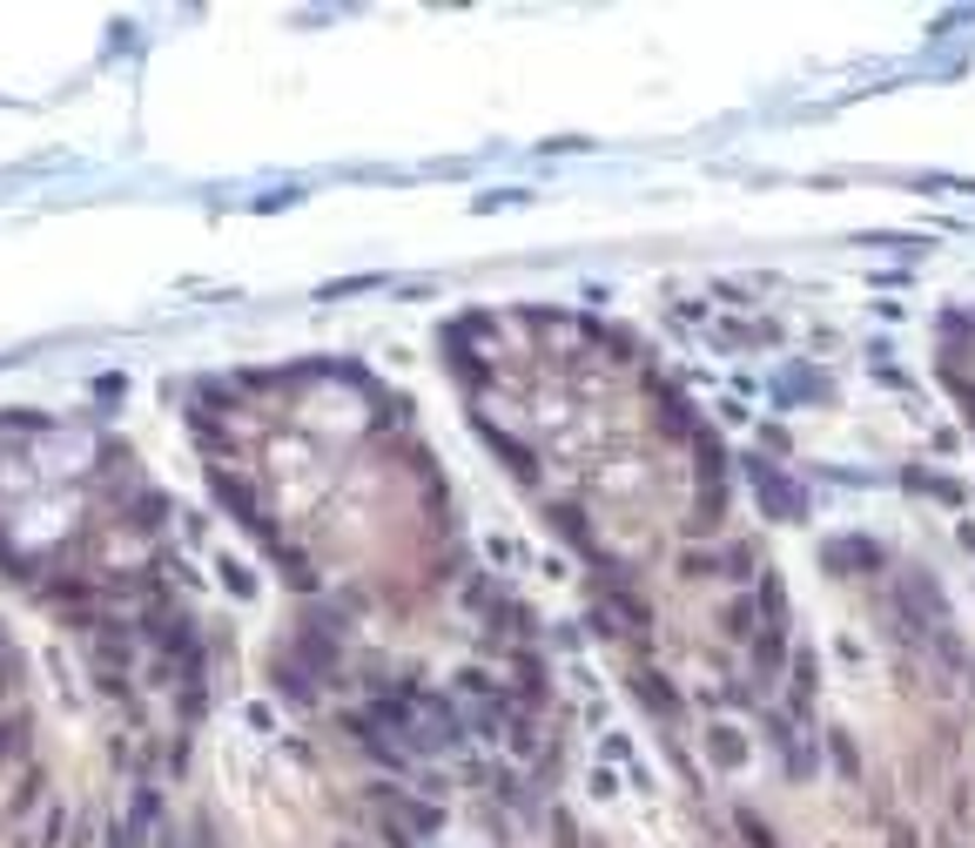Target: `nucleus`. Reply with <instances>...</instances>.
<instances>
[{"label":"nucleus","instance_id":"nucleus-2","mask_svg":"<svg viewBox=\"0 0 975 848\" xmlns=\"http://www.w3.org/2000/svg\"><path fill=\"white\" fill-rule=\"evenodd\" d=\"M767 741H773V754H780V761H788V775H794V782H807L814 767H821V754H807V748H801L794 714H767Z\"/></svg>","mask_w":975,"mask_h":848},{"label":"nucleus","instance_id":"nucleus-7","mask_svg":"<svg viewBox=\"0 0 975 848\" xmlns=\"http://www.w3.org/2000/svg\"><path fill=\"white\" fill-rule=\"evenodd\" d=\"M707 754H714V767H740L747 761V741H740L733 727H707Z\"/></svg>","mask_w":975,"mask_h":848},{"label":"nucleus","instance_id":"nucleus-5","mask_svg":"<svg viewBox=\"0 0 975 848\" xmlns=\"http://www.w3.org/2000/svg\"><path fill=\"white\" fill-rule=\"evenodd\" d=\"M680 572H686V580H727V546H693L680 559Z\"/></svg>","mask_w":975,"mask_h":848},{"label":"nucleus","instance_id":"nucleus-1","mask_svg":"<svg viewBox=\"0 0 975 848\" xmlns=\"http://www.w3.org/2000/svg\"><path fill=\"white\" fill-rule=\"evenodd\" d=\"M747 478H754V492H760V506L773 512V519H801L807 512V498H801V485L780 472V465H767V458H754L747 465Z\"/></svg>","mask_w":975,"mask_h":848},{"label":"nucleus","instance_id":"nucleus-9","mask_svg":"<svg viewBox=\"0 0 975 848\" xmlns=\"http://www.w3.org/2000/svg\"><path fill=\"white\" fill-rule=\"evenodd\" d=\"M545 828H552V848H585V835H578V822L565 808H545Z\"/></svg>","mask_w":975,"mask_h":848},{"label":"nucleus","instance_id":"nucleus-11","mask_svg":"<svg viewBox=\"0 0 975 848\" xmlns=\"http://www.w3.org/2000/svg\"><path fill=\"white\" fill-rule=\"evenodd\" d=\"M888 848H922V835L909 822H888Z\"/></svg>","mask_w":975,"mask_h":848},{"label":"nucleus","instance_id":"nucleus-6","mask_svg":"<svg viewBox=\"0 0 975 848\" xmlns=\"http://www.w3.org/2000/svg\"><path fill=\"white\" fill-rule=\"evenodd\" d=\"M733 828H740V848H780L773 822H767V815H754V808H733Z\"/></svg>","mask_w":975,"mask_h":848},{"label":"nucleus","instance_id":"nucleus-3","mask_svg":"<svg viewBox=\"0 0 975 848\" xmlns=\"http://www.w3.org/2000/svg\"><path fill=\"white\" fill-rule=\"evenodd\" d=\"M633 693H639V707H653L667 727L680 720V693L667 687V674H659V667H653V674H639V680H633Z\"/></svg>","mask_w":975,"mask_h":848},{"label":"nucleus","instance_id":"nucleus-4","mask_svg":"<svg viewBox=\"0 0 975 848\" xmlns=\"http://www.w3.org/2000/svg\"><path fill=\"white\" fill-rule=\"evenodd\" d=\"M821 559H828L834 572H841V566H854V572H868V566L881 559V553L868 546V538H828V546H821Z\"/></svg>","mask_w":975,"mask_h":848},{"label":"nucleus","instance_id":"nucleus-10","mask_svg":"<svg viewBox=\"0 0 975 848\" xmlns=\"http://www.w3.org/2000/svg\"><path fill=\"white\" fill-rule=\"evenodd\" d=\"M828 748H834V767H841V775L862 782V754H854V741H848V735H828Z\"/></svg>","mask_w":975,"mask_h":848},{"label":"nucleus","instance_id":"nucleus-8","mask_svg":"<svg viewBox=\"0 0 975 848\" xmlns=\"http://www.w3.org/2000/svg\"><path fill=\"white\" fill-rule=\"evenodd\" d=\"M814 680H821V667H814V653H794V687H788L794 714H807V701H814Z\"/></svg>","mask_w":975,"mask_h":848}]
</instances>
